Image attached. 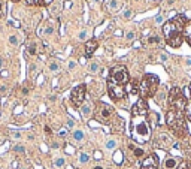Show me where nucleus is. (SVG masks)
<instances>
[{
  "mask_svg": "<svg viewBox=\"0 0 191 169\" xmlns=\"http://www.w3.org/2000/svg\"><path fill=\"white\" fill-rule=\"evenodd\" d=\"M9 43L14 45V47H18V45H19V39H18L17 36L12 35V36H9Z\"/></svg>",
  "mask_w": 191,
  "mask_h": 169,
  "instance_id": "nucleus-17",
  "label": "nucleus"
},
{
  "mask_svg": "<svg viewBox=\"0 0 191 169\" xmlns=\"http://www.w3.org/2000/svg\"><path fill=\"white\" fill-rule=\"evenodd\" d=\"M187 63H188V64H191V60H187Z\"/></svg>",
  "mask_w": 191,
  "mask_h": 169,
  "instance_id": "nucleus-47",
  "label": "nucleus"
},
{
  "mask_svg": "<svg viewBox=\"0 0 191 169\" xmlns=\"http://www.w3.org/2000/svg\"><path fill=\"white\" fill-rule=\"evenodd\" d=\"M169 106L170 109H175V111H181V112L185 111L187 100L179 87H173L169 92Z\"/></svg>",
  "mask_w": 191,
  "mask_h": 169,
  "instance_id": "nucleus-6",
  "label": "nucleus"
},
{
  "mask_svg": "<svg viewBox=\"0 0 191 169\" xmlns=\"http://www.w3.org/2000/svg\"><path fill=\"white\" fill-rule=\"evenodd\" d=\"M185 18L182 15L176 17L163 25V35L166 37L167 45H170L172 48H178L182 45L184 41V29H185Z\"/></svg>",
  "mask_w": 191,
  "mask_h": 169,
  "instance_id": "nucleus-2",
  "label": "nucleus"
},
{
  "mask_svg": "<svg viewBox=\"0 0 191 169\" xmlns=\"http://www.w3.org/2000/svg\"><path fill=\"white\" fill-rule=\"evenodd\" d=\"M23 94H24V96L29 94V90H27V88H23Z\"/></svg>",
  "mask_w": 191,
  "mask_h": 169,
  "instance_id": "nucleus-43",
  "label": "nucleus"
},
{
  "mask_svg": "<svg viewBox=\"0 0 191 169\" xmlns=\"http://www.w3.org/2000/svg\"><path fill=\"white\" fill-rule=\"evenodd\" d=\"M131 114H133V117H143L148 114V103L145 99H140L137 100L133 108H131Z\"/></svg>",
  "mask_w": 191,
  "mask_h": 169,
  "instance_id": "nucleus-8",
  "label": "nucleus"
},
{
  "mask_svg": "<svg viewBox=\"0 0 191 169\" xmlns=\"http://www.w3.org/2000/svg\"><path fill=\"white\" fill-rule=\"evenodd\" d=\"M184 114H185V117L191 121V100L187 102V106H185V111H184Z\"/></svg>",
  "mask_w": 191,
  "mask_h": 169,
  "instance_id": "nucleus-15",
  "label": "nucleus"
},
{
  "mask_svg": "<svg viewBox=\"0 0 191 169\" xmlns=\"http://www.w3.org/2000/svg\"><path fill=\"white\" fill-rule=\"evenodd\" d=\"M158 165H160V162H158L157 154H151L146 159H143L140 169H158Z\"/></svg>",
  "mask_w": 191,
  "mask_h": 169,
  "instance_id": "nucleus-9",
  "label": "nucleus"
},
{
  "mask_svg": "<svg viewBox=\"0 0 191 169\" xmlns=\"http://www.w3.org/2000/svg\"><path fill=\"white\" fill-rule=\"evenodd\" d=\"M75 66H76V63H75V61H70V63H69V69H70V70L73 69Z\"/></svg>",
  "mask_w": 191,
  "mask_h": 169,
  "instance_id": "nucleus-34",
  "label": "nucleus"
},
{
  "mask_svg": "<svg viewBox=\"0 0 191 169\" xmlns=\"http://www.w3.org/2000/svg\"><path fill=\"white\" fill-rule=\"evenodd\" d=\"M45 132H47V133H51V129L47 126V127H45Z\"/></svg>",
  "mask_w": 191,
  "mask_h": 169,
  "instance_id": "nucleus-44",
  "label": "nucleus"
},
{
  "mask_svg": "<svg viewBox=\"0 0 191 169\" xmlns=\"http://www.w3.org/2000/svg\"><path fill=\"white\" fill-rule=\"evenodd\" d=\"M94 157H97V159H100V157H102V154H100V153H98V151H97V153L94 154Z\"/></svg>",
  "mask_w": 191,
  "mask_h": 169,
  "instance_id": "nucleus-42",
  "label": "nucleus"
},
{
  "mask_svg": "<svg viewBox=\"0 0 191 169\" xmlns=\"http://www.w3.org/2000/svg\"><path fill=\"white\" fill-rule=\"evenodd\" d=\"M85 93H87V87H85L84 84H81V86H78V87H75L73 90H72L70 102L73 103V106H76V108L82 106L84 99H85Z\"/></svg>",
  "mask_w": 191,
  "mask_h": 169,
  "instance_id": "nucleus-7",
  "label": "nucleus"
},
{
  "mask_svg": "<svg viewBox=\"0 0 191 169\" xmlns=\"http://www.w3.org/2000/svg\"><path fill=\"white\" fill-rule=\"evenodd\" d=\"M90 69H91V72H97V70H98V64L97 63H93Z\"/></svg>",
  "mask_w": 191,
  "mask_h": 169,
  "instance_id": "nucleus-29",
  "label": "nucleus"
},
{
  "mask_svg": "<svg viewBox=\"0 0 191 169\" xmlns=\"http://www.w3.org/2000/svg\"><path fill=\"white\" fill-rule=\"evenodd\" d=\"M5 14V5H3V2L0 0V15H3Z\"/></svg>",
  "mask_w": 191,
  "mask_h": 169,
  "instance_id": "nucleus-30",
  "label": "nucleus"
},
{
  "mask_svg": "<svg viewBox=\"0 0 191 169\" xmlns=\"http://www.w3.org/2000/svg\"><path fill=\"white\" fill-rule=\"evenodd\" d=\"M158 84H160V79L158 76H155L152 73H146L142 81L139 84V94L142 99H148V97H152L158 88Z\"/></svg>",
  "mask_w": 191,
  "mask_h": 169,
  "instance_id": "nucleus-5",
  "label": "nucleus"
},
{
  "mask_svg": "<svg viewBox=\"0 0 191 169\" xmlns=\"http://www.w3.org/2000/svg\"><path fill=\"white\" fill-rule=\"evenodd\" d=\"M94 169H103V168H102V166H96Z\"/></svg>",
  "mask_w": 191,
  "mask_h": 169,
  "instance_id": "nucleus-46",
  "label": "nucleus"
},
{
  "mask_svg": "<svg viewBox=\"0 0 191 169\" xmlns=\"http://www.w3.org/2000/svg\"><path fill=\"white\" fill-rule=\"evenodd\" d=\"M155 21H157V23H161V21H163V17H160V15H158V17L155 18Z\"/></svg>",
  "mask_w": 191,
  "mask_h": 169,
  "instance_id": "nucleus-39",
  "label": "nucleus"
},
{
  "mask_svg": "<svg viewBox=\"0 0 191 169\" xmlns=\"http://www.w3.org/2000/svg\"><path fill=\"white\" fill-rule=\"evenodd\" d=\"M115 145H116V142L114 141V139H110V141H108V144H106V148H115Z\"/></svg>",
  "mask_w": 191,
  "mask_h": 169,
  "instance_id": "nucleus-27",
  "label": "nucleus"
},
{
  "mask_svg": "<svg viewBox=\"0 0 191 169\" xmlns=\"http://www.w3.org/2000/svg\"><path fill=\"white\" fill-rule=\"evenodd\" d=\"M81 112H82L84 117H88V115H90V106H88V105L81 106Z\"/></svg>",
  "mask_w": 191,
  "mask_h": 169,
  "instance_id": "nucleus-19",
  "label": "nucleus"
},
{
  "mask_svg": "<svg viewBox=\"0 0 191 169\" xmlns=\"http://www.w3.org/2000/svg\"><path fill=\"white\" fill-rule=\"evenodd\" d=\"M166 124L179 138H184L188 132L187 124H185V118H184V112H181V111H175V109L169 108V111L166 112Z\"/></svg>",
  "mask_w": 191,
  "mask_h": 169,
  "instance_id": "nucleus-3",
  "label": "nucleus"
},
{
  "mask_svg": "<svg viewBox=\"0 0 191 169\" xmlns=\"http://www.w3.org/2000/svg\"><path fill=\"white\" fill-rule=\"evenodd\" d=\"M52 31H54V30H52V27H48L47 30H45V35H52Z\"/></svg>",
  "mask_w": 191,
  "mask_h": 169,
  "instance_id": "nucleus-33",
  "label": "nucleus"
},
{
  "mask_svg": "<svg viewBox=\"0 0 191 169\" xmlns=\"http://www.w3.org/2000/svg\"><path fill=\"white\" fill-rule=\"evenodd\" d=\"M114 162H115L116 165H121L122 163V153L121 151H116L114 154Z\"/></svg>",
  "mask_w": 191,
  "mask_h": 169,
  "instance_id": "nucleus-14",
  "label": "nucleus"
},
{
  "mask_svg": "<svg viewBox=\"0 0 191 169\" xmlns=\"http://www.w3.org/2000/svg\"><path fill=\"white\" fill-rule=\"evenodd\" d=\"M184 39L188 42V45L191 47V21L185 24V29H184Z\"/></svg>",
  "mask_w": 191,
  "mask_h": 169,
  "instance_id": "nucleus-12",
  "label": "nucleus"
},
{
  "mask_svg": "<svg viewBox=\"0 0 191 169\" xmlns=\"http://www.w3.org/2000/svg\"><path fill=\"white\" fill-rule=\"evenodd\" d=\"M149 42H151V43H154V42L158 43V42H160V37L157 36V35H155V36H151V37H149Z\"/></svg>",
  "mask_w": 191,
  "mask_h": 169,
  "instance_id": "nucleus-28",
  "label": "nucleus"
},
{
  "mask_svg": "<svg viewBox=\"0 0 191 169\" xmlns=\"http://www.w3.org/2000/svg\"><path fill=\"white\" fill-rule=\"evenodd\" d=\"M178 169H191V163L190 162H181Z\"/></svg>",
  "mask_w": 191,
  "mask_h": 169,
  "instance_id": "nucleus-22",
  "label": "nucleus"
},
{
  "mask_svg": "<svg viewBox=\"0 0 191 169\" xmlns=\"http://www.w3.org/2000/svg\"><path fill=\"white\" fill-rule=\"evenodd\" d=\"M3 66H5V60L0 57V69H3Z\"/></svg>",
  "mask_w": 191,
  "mask_h": 169,
  "instance_id": "nucleus-37",
  "label": "nucleus"
},
{
  "mask_svg": "<svg viewBox=\"0 0 191 169\" xmlns=\"http://www.w3.org/2000/svg\"><path fill=\"white\" fill-rule=\"evenodd\" d=\"M124 17H126V18H130V17H131V12H130V11H126V14H124Z\"/></svg>",
  "mask_w": 191,
  "mask_h": 169,
  "instance_id": "nucleus-38",
  "label": "nucleus"
},
{
  "mask_svg": "<svg viewBox=\"0 0 191 169\" xmlns=\"http://www.w3.org/2000/svg\"><path fill=\"white\" fill-rule=\"evenodd\" d=\"M88 154H85V153H82L81 156H79V160H81V163H87V162H88Z\"/></svg>",
  "mask_w": 191,
  "mask_h": 169,
  "instance_id": "nucleus-24",
  "label": "nucleus"
},
{
  "mask_svg": "<svg viewBox=\"0 0 191 169\" xmlns=\"http://www.w3.org/2000/svg\"><path fill=\"white\" fill-rule=\"evenodd\" d=\"M100 115L103 117V118H109V117L114 114V109H112L109 105H106V103H100Z\"/></svg>",
  "mask_w": 191,
  "mask_h": 169,
  "instance_id": "nucleus-11",
  "label": "nucleus"
},
{
  "mask_svg": "<svg viewBox=\"0 0 191 169\" xmlns=\"http://www.w3.org/2000/svg\"><path fill=\"white\" fill-rule=\"evenodd\" d=\"M14 151L18 153V154H25V148L23 145H15L14 147Z\"/></svg>",
  "mask_w": 191,
  "mask_h": 169,
  "instance_id": "nucleus-21",
  "label": "nucleus"
},
{
  "mask_svg": "<svg viewBox=\"0 0 191 169\" xmlns=\"http://www.w3.org/2000/svg\"><path fill=\"white\" fill-rule=\"evenodd\" d=\"M82 138H84V133H82L81 130L73 132V139H76V141H82Z\"/></svg>",
  "mask_w": 191,
  "mask_h": 169,
  "instance_id": "nucleus-20",
  "label": "nucleus"
},
{
  "mask_svg": "<svg viewBox=\"0 0 191 169\" xmlns=\"http://www.w3.org/2000/svg\"><path fill=\"white\" fill-rule=\"evenodd\" d=\"M49 70H51V72H58V70H60V66H58V63H55V61L49 63Z\"/></svg>",
  "mask_w": 191,
  "mask_h": 169,
  "instance_id": "nucleus-18",
  "label": "nucleus"
},
{
  "mask_svg": "<svg viewBox=\"0 0 191 169\" xmlns=\"http://www.w3.org/2000/svg\"><path fill=\"white\" fill-rule=\"evenodd\" d=\"M30 5H37V6H47L49 5L52 0H27Z\"/></svg>",
  "mask_w": 191,
  "mask_h": 169,
  "instance_id": "nucleus-13",
  "label": "nucleus"
},
{
  "mask_svg": "<svg viewBox=\"0 0 191 169\" xmlns=\"http://www.w3.org/2000/svg\"><path fill=\"white\" fill-rule=\"evenodd\" d=\"M131 136L137 142H148L151 138V129L148 120H145L143 117H133L131 120Z\"/></svg>",
  "mask_w": 191,
  "mask_h": 169,
  "instance_id": "nucleus-4",
  "label": "nucleus"
},
{
  "mask_svg": "<svg viewBox=\"0 0 191 169\" xmlns=\"http://www.w3.org/2000/svg\"><path fill=\"white\" fill-rule=\"evenodd\" d=\"M97 47H98L97 39H90V41H87V42H85V55L91 57V55L96 53Z\"/></svg>",
  "mask_w": 191,
  "mask_h": 169,
  "instance_id": "nucleus-10",
  "label": "nucleus"
},
{
  "mask_svg": "<svg viewBox=\"0 0 191 169\" xmlns=\"http://www.w3.org/2000/svg\"><path fill=\"white\" fill-rule=\"evenodd\" d=\"M12 136H14V138H21V133H19V132H14Z\"/></svg>",
  "mask_w": 191,
  "mask_h": 169,
  "instance_id": "nucleus-35",
  "label": "nucleus"
},
{
  "mask_svg": "<svg viewBox=\"0 0 191 169\" xmlns=\"http://www.w3.org/2000/svg\"><path fill=\"white\" fill-rule=\"evenodd\" d=\"M130 81V76L126 66H115L109 73L108 79V92L112 99H122L127 93V84Z\"/></svg>",
  "mask_w": 191,
  "mask_h": 169,
  "instance_id": "nucleus-1",
  "label": "nucleus"
},
{
  "mask_svg": "<svg viewBox=\"0 0 191 169\" xmlns=\"http://www.w3.org/2000/svg\"><path fill=\"white\" fill-rule=\"evenodd\" d=\"M0 92H2V93H6V92H8V88H6V87H0Z\"/></svg>",
  "mask_w": 191,
  "mask_h": 169,
  "instance_id": "nucleus-41",
  "label": "nucleus"
},
{
  "mask_svg": "<svg viewBox=\"0 0 191 169\" xmlns=\"http://www.w3.org/2000/svg\"><path fill=\"white\" fill-rule=\"evenodd\" d=\"M93 2H100V0H93Z\"/></svg>",
  "mask_w": 191,
  "mask_h": 169,
  "instance_id": "nucleus-48",
  "label": "nucleus"
},
{
  "mask_svg": "<svg viewBox=\"0 0 191 169\" xmlns=\"http://www.w3.org/2000/svg\"><path fill=\"white\" fill-rule=\"evenodd\" d=\"M73 124H75V123H73V120H69V121H67V126H69V127H72Z\"/></svg>",
  "mask_w": 191,
  "mask_h": 169,
  "instance_id": "nucleus-40",
  "label": "nucleus"
},
{
  "mask_svg": "<svg viewBox=\"0 0 191 169\" xmlns=\"http://www.w3.org/2000/svg\"><path fill=\"white\" fill-rule=\"evenodd\" d=\"M27 53L30 55H36V45H30V47L27 48Z\"/></svg>",
  "mask_w": 191,
  "mask_h": 169,
  "instance_id": "nucleus-23",
  "label": "nucleus"
},
{
  "mask_svg": "<svg viewBox=\"0 0 191 169\" xmlns=\"http://www.w3.org/2000/svg\"><path fill=\"white\" fill-rule=\"evenodd\" d=\"M54 165H55L57 168L64 166V159H55V160H54Z\"/></svg>",
  "mask_w": 191,
  "mask_h": 169,
  "instance_id": "nucleus-25",
  "label": "nucleus"
},
{
  "mask_svg": "<svg viewBox=\"0 0 191 169\" xmlns=\"http://www.w3.org/2000/svg\"><path fill=\"white\" fill-rule=\"evenodd\" d=\"M110 8H112V9H116V8H118V3L115 2V0H110Z\"/></svg>",
  "mask_w": 191,
  "mask_h": 169,
  "instance_id": "nucleus-31",
  "label": "nucleus"
},
{
  "mask_svg": "<svg viewBox=\"0 0 191 169\" xmlns=\"http://www.w3.org/2000/svg\"><path fill=\"white\" fill-rule=\"evenodd\" d=\"M134 33H133V31H130V33H127V39H128V41H131V39H134Z\"/></svg>",
  "mask_w": 191,
  "mask_h": 169,
  "instance_id": "nucleus-32",
  "label": "nucleus"
},
{
  "mask_svg": "<svg viewBox=\"0 0 191 169\" xmlns=\"http://www.w3.org/2000/svg\"><path fill=\"white\" fill-rule=\"evenodd\" d=\"M85 36H87L85 31H81V33H79V39H85Z\"/></svg>",
  "mask_w": 191,
  "mask_h": 169,
  "instance_id": "nucleus-36",
  "label": "nucleus"
},
{
  "mask_svg": "<svg viewBox=\"0 0 191 169\" xmlns=\"http://www.w3.org/2000/svg\"><path fill=\"white\" fill-rule=\"evenodd\" d=\"M166 168H167V169L176 168V160H175V159H167V160H166Z\"/></svg>",
  "mask_w": 191,
  "mask_h": 169,
  "instance_id": "nucleus-16",
  "label": "nucleus"
},
{
  "mask_svg": "<svg viewBox=\"0 0 191 169\" xmlns=\"http://www.w3.org/2000/svg\"><path fill=\"white\" fill-rule=\"evenodd\" d=\"M134 156H136V157H142V156H143V150H142V148H134Z\"/></svg>",
  "mask_w": 191,
  "mask_h": 169,
  "instance_id": "nucleus-26",
  "label": "nucleus"
},
{
  "mask_svg": "<svg viewBox=\"0 0 191 169\" xmlns=\"http://www.w3.org/2000/svg\"><path fill=\"white\" fill-rule=\"evenodd\" d=\"M188 90H190V94H191V82H190V86H188Z\"/></svg>",
  "mask_w": 191,
  "mask_h": 169,
  "instance_id": "nucleus-45",
  "label": "nucleus"
}]
</instances>
